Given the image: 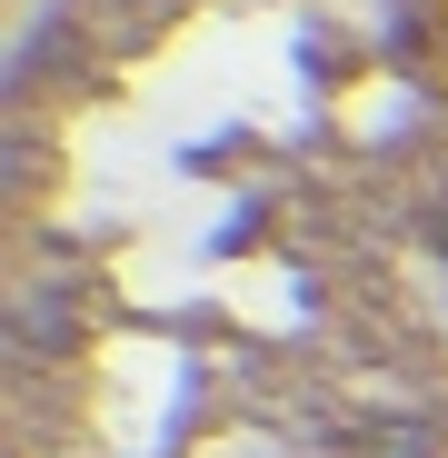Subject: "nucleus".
Here are the masks:
<instances>
[{"mask_svg": "<svg viewBox=\"0 0 448 458\" xmlns=\"http://www.w3.org/2000/svg\"><path fill=\"white\" fill-rule=\"evenodd\" d=\"M0 458H448L409 0H40L21 21Z\"/></svg>", "mask_w": 448, "mask_h": 458, "instance_id": "1", "label": "nucleus"}, {"mask_svg": "<svg viewBox=\"0 0 448 458\" xmlns=\"http://www.w3.org/2000/svg\"><path fill=\"white\" fill-rule=\"evenodd\" d=\"M418 50V110H428V199H438V259H448V0H409Z\"/></svg>", "mask_w": 448, "mask_h": 458, "instance_id": "2", "label": "nucleus"}]
</instances>
